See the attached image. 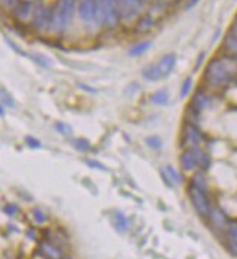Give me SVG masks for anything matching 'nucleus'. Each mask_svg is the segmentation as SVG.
<instances>
[{"label": "nucleus", "instance_id": "1", "mask_svg": "<svg viewBox=\"0 0 237 259\" xmlns=\"http://www.w3.org/2000/svg\"><path fill=\"white\" fill-rule=\"evenodd\" d=\"M237 74V59L229 56H215L212 57L204 68L203 86L212 92L226 89Z\"/></svg>", "mask_w": 237, "mask_h": 259}, {"label": "nucleus", "instance_id": "2", "mask_svg": "<svg viewBox=\"0 0 237 259\" xmlns=\"http://www.w3.org/2000/svg\"><path fill=\"white\" fill-rule=\"evenodd\" d=\"M77 0H57L51 6V25L48 32L54 35H63L68 28Z\"/></svg>", "mask_w": 237, "mask_h": 259}, {"label": "nucleus", "instance_id": "3", "mask_svg": "<svg viewBox=\"0 0 237 259\" xmlns=\"http://www.w3.org/2000/svg\"><path fill=\"white\" fill-rule=\"evenodd\" d=\"M96 22L99 28L115 30L119 27V12L117 7V0H98V15Z\"/></svg>", "mask_w": 237, "mask_h": 259}, {"label": "nucleus", "instance_id": "4", "mask_svg": "<svg viewBox=\"0 0 237 259\" xmlns=\"http://www.w3.org/2000/svg\"><path fill=\"white\" fill-rule=\"evenodd\" d=\"M146 6L147 0H117L121 24L134 22L141 13H144Z\"/></svg>", "mask_w": 237, "mask_h": 259}, {"label": "nucleus", "instance_id": "5", "mask_svg": "<svg viewBox=\"0 0 237 259\" xmlns=\"http://www.w3.org/2000/svg\"><path fill=\"white\" fill-rule=\"evenodd\" d=\"M208 190H204L200 187H195L194 184L189 182L188 185V195H189V199L195 208V211L204 217V219H208L209 213H211V201H209V196H208Z\"/></svg>", "mask_w": 237, "mask_h": 259}, {"label": "nucleus", "instance_id": "6", "mask_svg": "<svg viewBox=\"0 0 237 259\" xmlns=\"http://www.w3.org/2000/svg\"><path fill=\"white\" fill-rule=\"evenodd\" d=\"M98 15V0H79L77 1V16L83 25L88 28H99L96 22Z\"/></svg>", "mask_w": 237, "mask_h": 259}, {"label": "nucleus", "instance_id": "7", "mask_svg": "<svg viewBox=\"0 0 237 259\" xmlns=\"http://www.w3.org/2000/svg\"><path fill=\"white\" fill-rule=\"evenodd\" d=\"M204 143V134L197 124L192 123H186L182 127L180 132V146L183 149H192L197 146H203Z\"/></svg>", "mask_w": 237, "mask_h": 259}, {"label": "nucleus", "instance_id": "8", "mask_svg": "<svg viewBox=\"0 0 237 259\" xmlns=\"http://www.w3.org/2000/svg\"><path fill=\"white\" fill-rule=\"evenodd\" d=\"M51 25V6L39 4L34 10L31 18V27L36 32H48Z\"/></svg>", "mask_w": 237, "mask_h": 259}, {"label": "nucleus", "instance_id": "9", "mask_svg": "<svg viewBox=\"0 0 237 259\" xmlns=\"http://www.w3.org/2000/svg\"><path fill=\"white\" fill-rule=\"evenodd\" d=\"M211 102H212V94H211L209 91H207L204 86H201V88H198V89L194 92V95L191 97V102H189V106H188V108H189L191 111H194L195 114L201 115L205 109L209 108Z\"/></svg>", "mask_w": 237, "mask_h": 259}, {"label": "nucleus", "instance_id": "10", "mask_svg": "<svg viewBox=\"0 0 237 259\" xmlns=\"http://www.w3.org/2000/svg\"><path fill=\"white\" fill-rule=\"evenodd\" d=\"M34 10L35 7L32 0H16L15 4L10 9L12 16L21 24L30 21L32 18V15H34Z\"/></svg>", "mask_w": 237, "mask_h": 259}, {"label": "nucleus", "instance_id": "11", "mask_svg": "<svg viewBox=\"0 0 237 259\" xmlns=\"http://www.w3.org/2000/svg\"><path fill=\"white\" fill-rule=\"evenodd\" d=\"M154 27H156V18L148 12H144L134 21L133 31L137 35H147L154 30Z\"/></svg>", "mask_w": 237, "mask_h": 259}, {"label": "nucleus", "instance_id": "12", "mask_svg": "<svg viewBox=\"0 0 237 259\" xmlns=\"http://www.w3.org/2000/svg\"><path fill=\"white\" fill-rule=\"evenodd\" d=\"M153 65H154V68H156V71H157V74L162 80V79L170 76V73L173 71V68L176 65V54L168 53L163 57H160L156 63H153Z\"/></svg>", "mask_w": 237, "mask_h": 259}, {"label": "nucleus", "instance_id": "13", "mask_svg": "<svg viewBox=\"0 0 237 259\" xmlns=\"http://www.w3.org/2000/svg\"><path fill=\"white\" fill-rule=\"evenodd\" d=\"M38 252L39 255L42 257L44 259H63L64 255H63V251L60 246H57L56 243L44 239L39 242L38 245Z\"/></svg>", "mask_w": 237, "mask_h": 259}, {"label": "nucleus", "instance_id": "14", "mask_svg": "<svg viewBox=\"0 0 237 259\" xmlns=\"http://www.w3.org/2000/svg\"><path fill=\"white\" fill-rule=\"evenodd\" d=\"M179 163H180V167L185 170V172H195L198 169V162H197V158L192 152V149H183L180 156H179Z\"/></svg>", "mask_w": 237, "mask_h": 259}, {"label": "nucleus", "instance_id": "15", "mask_svg": "<svg viewBox=\"0 0 237 259\" xmlns=\"http://www.w3.org/2000/svg\"><path fill=\"white\" fill-rule=\"evenodd\" d=\"M208 220L211 222V226L214 227L215 230H224L227 227V216L221 208H211V213L208 216Z\"/></svg>", "mask_w": 237, "mask_h": 259}, {"label": "nucleus", "instance_id": "16", "mask_svg": "<svg viewBox=\"0 0 237 259\" xmlns=\"http://www.w3.org/2000/svg\"><path fill=\"white\" fill-rule=\"evenodd\" d=\"M221 54L237 59V38H235L230 32H227L221 42Z\"/></svg>", "mask_w": 237, "mask_h": 259}, {"label": "nucleus", "instance_id": "17", "mask_svg": "<svg viewBox=\"0 0 237 259\" xmlns=\"http://www.w3.org/2000/svg\"><path fill=\"white\" fill-rule=\"evenodd\" d=\"M226 239L227 246L232 254L237 257V222H229L226 227Z\"/></svg>", "mask_w": 237, "mask_h": 259}, {"label": "nucleus", "instance_id": "18", "mask_svg": "<svg viewBox=\"0 0 237 259\" xmlns=\"http://www.w3.org/2000/svg\"><path fill=\"white\" fill-rule=\"evenodd\" d=\"M192 152L197 158V162H198V169L200 170H208L209 166H211V156L209 153H207L203 149V146H197V147H192Z\"/></svg>", "mask_w": 237, "mask_h": 259}, {"label": "nucleus", "instance_id": "19", "mask_svg": "<svg viewBox=\"0 0 237 259\" xmlns=\"http://www.w3.org/2000/svg\"><path fill=\"white\" fill-rule=\"evenodd\" d=\"M160 172H162V178H163V181H165L169 187L179 185V184L182 182V178H180L179 172H178L173 166H165Z\"/></svg>", "mask_w": 237, "mask_h": 259}, {"label": "nucleus", "instance_id": "20", "mask_svg": "<svg viewBox=\"0 0 237 259\" xmlns=\"http://www.w3.org/2000/svg\"><path fill=\"white\" fill-rule=\"evenodd\" d=\"M112 225L115 227V230L119 231V233H125L128 230V226H130L128 225V219L119 211H115L112 214Z\"/></svg>", "mask_w": 237, "mask_h": 259}, {"label": "nucleus", "instance_id": "21", "mask_svg": "<svg viewBox=\"0 0 237 259\" xmlns=\"http://www.w3.org/2000/svg\"><path fill=\"white\" fill-rule=\"evenodd\" d=\"M150 47H151V41H148V39L147 41H140V42H137V44L130 47L128 56L130 57H140L144 53H147L150 50Z\"/></svg>", "mask_w": 237, "mask_h": 259}, {"label": "nucleus", "instance_id": "22", "mask_svg": "<svg viewBox=\"0 0 237 259\" xmlns=\"http://www.w3.org/2000/svg\"><path fill=\"white\" fill-rule=\"evenodd\" d=\"M150 102L153 105H157V106H163L169 102V94L168 91L165 89H160V91H156L151 97H150Z\"/></svg>", "mask_w": 237, "mask_h": 259}, {"label": "nucleus", "instance_id": "23", "mask_svg": "<svg viewBox=\"0 0 237 259\" xmlns=\"http://www.w3.org/2000/svg\"><path fill=\"white\" fill-rule=\"evenodd\" d=\"M31 217H32V222H34L35 225H38V226H42L48 220L47 213L44 210H41V208H34L31 211Z\"/></svg>", "mask_w": 237, "mask_h": 259}, {"label": "nucleus", "instance_id": "24", "mask_svg": "<svg viewBox=\"0 0 237 259\" xmlns=\"http://www.w3.org/2000/svg\"><path fill=\"white\" fill-rule=\"evenodd\" d=\"M71 144H73V147H74L76 150H79V152H82V153H86V152H89V149H90V141L86 140V138H74V140L71 141Z\"/></svg>", "mask_w": 237, "mask_h": 259}, {"label": "nucleus", "instance_id": "25", "mask_svg": "<svg viewBox=\"0 0 237 259\" xmlns=\"http://www.w3.org/2000/svg\"><path fill=\"white\" fill-rule=\"evenodd\" d=\"M54 130L59 132V134H61V135H64V137H68V135H71L73 134V130L71 127L66 124V123H61V121H57L56 124H54Z\"/></svg>", "mask_w": 237, "mask_h": 259}, {"label": "nucleus", "instance_id": "26", "mask_svg": "<svg viewBox=\"0 0 237 259\" xmlns=\"http://www.w3.org/2000/svg\"><path fill=\"white\" fill-rule=\"evenodd\" d=\"M192 77H186L185 80H183V83H182V86H180V92H179V95L180 97H186L189 95V92H191V89H192Z\"/></svg>", "mask_w": 237, "mask_h": 259}, {"label": "nucleus", "instance_id": "27", "mask_svg": "<svg viewBox=\"0 0 237 259\" xmlns=\"http://www.w3.org/2000/svg\"><path fill=\"white\" fill-rule=\"evenodd\" d=\"M146 144H147L148 147L157 150V149H160V147L163 146V141H162L157 135H151V137H147V138H146Z\"/></svg>", "mask_w": 237, "mask_h": 259}, {"label": "nucleus", "instance_id": "28", "mask_svg": "<svg viewBox=\"0 0 237 259\" xmlns=\"http://www.w3.org/2000/svg\"><path fill=\"white\" fill-rule=\"evenodd\" d=\"M0 99H1V105L3 106H13V99H12V97L6 92V91H3V89H0Z\"/></svg>", "mask_w": 237, "mask_h": 259}, {"label": "nucleus", "instance_id": "29", "mask_svg": "<svg viewBox=\"0 0 237 259\" xmlns=\"http://www.w3.org/2000/svg\"><path fill=\"white\" fill-rule=\"evenodd\" d=\"M25 143H27V146L31 147V149H39V147H41V141H39L38 138L32 137V135H27V137H25Z\"/></svg>", "mask_w": 237, "mask_h": 259}, {"label": "nucleus", "instance_id": "30", "mask_svg": "<svg viewBox=\"0 0 237 259\" xmlns=\"http://www.w3.org/2000/svg\"><path fill=\"white\" fill-rule=\"evenodd\" d=\"M3 211H4V214H7V216L13 217V216H16V214H18L19 208H18V205H15V204H7V205H4Z\"/></svg>", "mask_w": 237, "mask_h": 259}, {"label": "nucleus", "instance_id": "31", "mask_svg": "<svg viewBox=\"0 0 237 259\" xmlns=\"http://www.w3.org/2000/svg\"><path fill=\"white\" fill-rule=\"evenodd\" d=\"M198 1H200V0H185V3H183V10H191V9H194V7L198 4Z\"/></svg>", "mask_w": 237, "mask_h": 259}, {"label": "nucleus", "instance_id": "32", "mask_svg": "<svg viewBox=\"0 0 237 259\" xmlns=\"http://www.w3.org/2000/svg\"><path fill=\"white\" fill-rule=\"evenodd\" d=\"M15 1L16 0H0V7L1 9H12V6L15 4Z\"/></svg>", "mask_w": 237, "mask_h": 259}, {"label": "nucleus", "instance_id": "33", "mask_svg": "<svg viewBox=\"0 0 237 259\" xmlns=\"http://www.w3.org/2000/svg\"><path fill=\"white\" fill-rule=\"evenodd\" d=\"M229 32L232 33L235 38H237V15L235 16V19L232 21V25H230V30H229Z\"/></svg>", "mask_w": 237, "mask_h": 259}, {"label": "nucleus", "instance_id": "34", "mask_svg": "<svg viewBox=\"0 0 237 259\" xmlns=\"http://www.w3.org/2000/svg\"><path fill=\"white\" fill-rule=\"evenodd\" d=\"M28 237H30L31 240H36V239H38V237L35 236V230H34V228H30V230H28Z\"/></svg>", "mask_w": 237, "mask_h": 259}, {"label": "nucleus", "instance_id": "35", "mask_svg": "<svg viewBox=\"0 0 237 259\" xmlns=\"http://www.w3.org/2000/svg\"><path fill=\"white\" fill-rule=\"evenodd\" d=\"M159 1H162L163 4H166V6H168V4H170V3H175V1H178V0H159Z\"/></svg>", "mask_w": 237, "mask_h": 259}, {"label": "nucleus", "instance_id": "36", "mask_svg": "<svg viewBox=\"0 0 237 259\" xmlns=\"http://www.w3.org/2000/svg\"><path fill=\"white\" fill-rule=\"evenodd\" d=\"M3 115H4V106L0 103V117H3Z\"/></svg>", "mask_w": 237, "mask_h": 259}]
</instances>
